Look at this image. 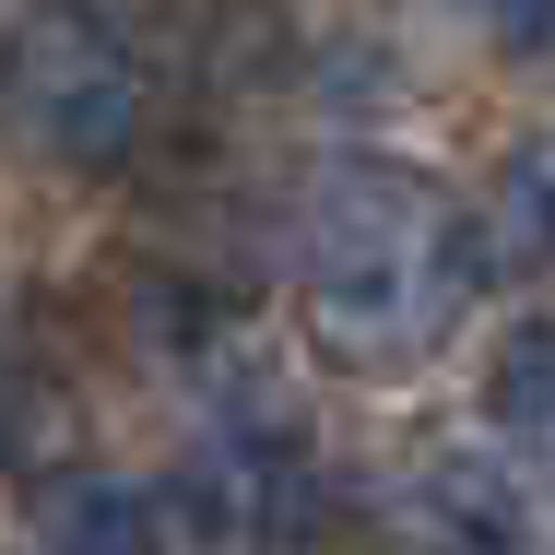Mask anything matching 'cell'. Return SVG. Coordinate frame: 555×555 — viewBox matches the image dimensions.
Masks as SVG:
<instances>
[{"label": "cell", "mask_w": 555, "mask_h": 555, "mask_svg": "<svg viewBox=\"0 0 555 555\" xmlns=\"http://www.w3.org/2000/svg\"><path fill=\"white\" fill-rule=\"evenodd\" d=\"M485 236L449 202L426 166H390V154H354L320 178L308 202V260H296V320L332 354L343 378H402L426 366L461 308H473V260Z\"/></svg>", "instance_id": "6da1fadb"}, {"label": "cell", "mask_w": 555, "mask_h": 555, "mask_svg": "<svg viewBox=\"0 0 555 555\" xmlns=\"http://www.w3.org/2000/svg\"><path fill=\"white\" fill-rule=\"evenodd\" d=\"M0 95H12V118L36 130V154H60V166H118V154L142 142V118H154L142 60L118 48L95 12L24 24L12 60H0Z\"/></svg>", "instance_id": "7a4b0ae2"}, {"label": "cell", "mask_w": 555, "mask_h": 555, "mask_svg": "<svg viewBox=\"0 0 555 555\" xmlns=\"http://www.w3.org/2000/svg\"><path fill=\"white\" fill-rule=\"evenodd\" d=\"M320 508L332 496H320V461L296 426H214L178 461V496H166V520L214 555H284L320 532Z\"/></svg>", "instance_id": "3957f363"}, {"label": "cell", "mask_w": 555, "mask_h": 555, "mask_svg": "<svg viewBox=\"0 0 555 555\" xmlns=\"http://www.w3.org/2000/svg\"><path fill=\"white\" fill-rule=\"evenodd\" d=\"M166 496L118 485V473H60L36 496V555H166Z\"/></svg>", "instance_id": "277c9868"}, {"label": "cell", "mask_w": 555, "mask_h": 555, "mask_svg": "<svg viewBox=\"0 0 555 555\" xmlns=\"http://www.w3.org/2000/svg\"><path fill=\"white\" fill-rule=\"evenodd\" d=\"M485 426L555 473V320H520V332L485 354Z\"/></svg>", "instance_id": "5b68a950"}, {"label": "cell", "mask_w": 555, "mask_h": 555, "mask_svg": "<svg viewBox=\"0 0 555 555\" xmlns=\"http://www.w3.org/2000/svg\"><path fill=\"white\" fill-rule=\"evenodd\" d=\"M473 236H485L508 272H555V142H520V154L496 166V190H485Z\"/></svg>", "instance_id": "8992f818"}, {"label": "cell", "mask_w": 555, "mask_h": 555, "mask_svg": "<svg viewBox=\"0 0 555 555\" xmlns=\"http://www.w3.org/2000/svg\"><path fill=\"white\" fill-rule=\"evenodd\" d=\"M461 12H473L508 60H544V48H555V0H461Z\"/></svg>", "instance_id": "52a82bcc"}, {"label": "cell", "mask_w": 555, "mask_h": 555, "mask_svg": "<svg viewBox=\"0 0 555 555\" xmlns=\"http://www.w3.org/2000/svg\"><path fill=\"white\" fill-rule=\"evenodd\" d=\"M0 449H12V414H0Z\"/></svg>", "instance_id": "ba28073f"}]
</instances>
